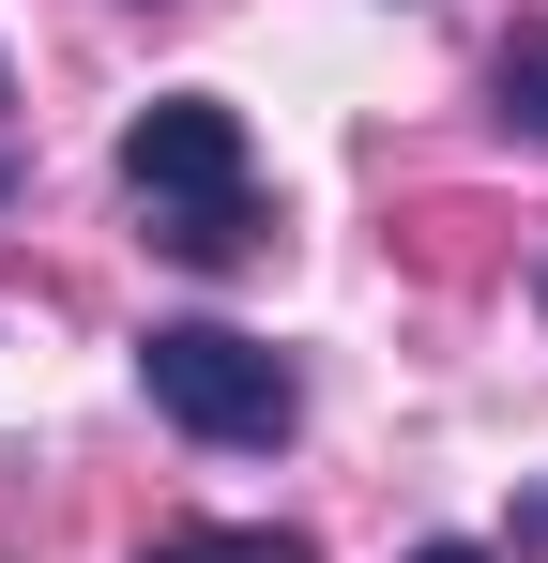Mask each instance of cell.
<instances>
[{
	"mask_svg": "<svg viewBox=\"0 0 548 563\" xmlns=\"http://www.w3.org/2000/svg\"><path fill=\"white\" fill-rule=\"evenodd\" d=\"M122 213L153 229V260L229 275V260L260 244V153H244V107L153 92L138 122H122Z\"/></svg>",
	"mask_w": 548,
	"mask_h": 563,
	"instance_id": "1",
	"label": "cell"
},
{
	"mask_svg": "<svg viewBox=\"0 0 548 563\" xmlns=\"http://www.w3.org/2000/svg\"><path fill=\"white\" fill-rule=\"evenodd\" d=\"M138 380H153V411H168L183 442H229V457H260V442H289V427H305L289 351L229 335V320H153V335H138Z\"/></svg>",
	"mask_w": 548,
	"mask_h": 563,
	"instance_id": "2",
	"label": "cell"
},
{
	"mask_svg": "<svg viewBox=\"0 0 548 563\" xmlns=\"http://www.w3.org/2000/svg\"><path fill=\"white\" fill-rule=\"evenodd\" d=\"M138 563H320V549L274 533V518H183V533H153Z\"/></svg>",
	"mask_w": 548,
	"mask_h": 563,
	"instance_id": "3",
	"label": "cell"
},
{
	"mask_svg": "<svg viewBox=\"0 0 548 563\" xmlns=\"http://www.w3.org/2000/svg\"><path fill=\"white\" fill-rule=\"evenodd\" d=\"M487 92H503V122H518V137L548 153V15H518V31H503V62H487Z\"/></svg>",
	"mask_w": 548,
	"mask_h": 563,
	"instance_id": "4",
	"label": "cell"
},
{
	"mask_svg": "<svg viewBox=\"0 0 548 563\" xmlns=\"http://www.w3.org/2000/svg\"><path fill=\"white\" fill-rule=\"evenodd\" d=\"M412 563H487V549H457V533H427V549H412Z\"/></svg>",
	"mask_w": 548,
	"mask_h": 563,
	"instance_id": "6",
	"label": "cell"
},
{
	"mask_svg": "<svg viewBox=\"0 0 548 563\" xmlns=\"http://www.w3.org/2000/svg\"><path fill=\"white\" fill-rule=\"evenodd\" d=\"M15 184H31V122H15V77H0V213H15Z\"/></svg>",
	"mask_w": 548,
	"mask_h": 563,
	"instance_id": "5",
	"label": "cell"
}]
</instances>
